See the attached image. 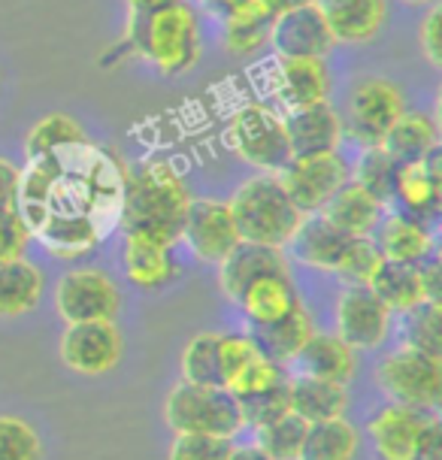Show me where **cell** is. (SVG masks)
I'll list each match as a JSON object with an SVG mask.
<instances>
[{
	"instance_id": "3957f363",
	"label": "cell",
	"mask_w": 442,
	"mask_h": 460,
	"mask_svg": "<svg viewBox=\"0 0 442 460\" xmlns=\"http://www.w3.org/2000/svg\"><path fill=\"white\" fill-rule=\"evenodd\" d=\"M128 55L152 64L164 76L188 73L200 61V22L198 13L179 0L164 10L130 15L125 34Z\"/></svg>"
},
{
	"instance_id": "6da1fadb",
	"label": "cell",
	"mask_w": 442,
	"mask_h": 460,
	"mask_svg": "<svg viewBox=\"0 0 442 460\" xmlns=\"http://www.w3.org/2000/svg\"><path fill=\"white\" fill-rule=\"evenodd\" d=\"M28 161L15 209L31 236L58 258L94 252L119 227L128 182L121 161L94 143L64 146Z\"/></svg>"
},
{
	"instance_id": "db71d44e",
	"label": "cell",
	"mask_w": 442,
	"mask_h": 460,
	"mask_svg": "<svg viewBox=\"0 0 442 460\" xmlns=\"http://www.w3.org/2000/svg\"><path fill=\"white\" fill-rule=\"evenodd\" d=\"M207 6H209V10H212V13H216V10H218V6H221V0H207Z\"/></svg>"
},
{
	"instance_id": "1f68e13d",
	"label": "cell",
	"mask_w": 442,
	"mask_h": 460,
	"mask_svg": "<svg viewBox=\"0 0 442 460\" xmlns=\"http://www.w3.org/2000/svg\"><path fill=\"white\" fill-rule=\"evenodd\" d=\"M370 291L388 306L391 315H406L409 309L428 303L415 264H391V261H385L370 282Z\"/></svg>"
},
{
	"instance_id": "30bf717a",
	"label": "cell",
	"mask_w": 442,
	"mask_h": 460,
	"mask_svg": "<svg viewBox=\"0 0 442 460\" xmlns=\"http://www.w3.org/2000/svg\"><path fill=\"white\" fill-rule=\"evenodd\" d=\"M276 176H279L285 194L291 197L300 216H313V212L324 209V203L349 179V167L337 152H324L306 155V158H291Z\"/></svg>"
},
{
	"instance_id": "e0dca14e",
	"label": "cell",
	"mask_w": 442,
	"mask_h": 460,
	"mask_svg": "<svg viewBox=\"0 0 442 460\" xmlns=\"http://www.w3.org/2000/svg\"><path fill=\"white\" fill-rule=\"evenodd\" d=\"M331 70L324 58H279L273 92L285 110H303L331 101Z\"/></svg>"
},
{
	"instance_id": "7bdbcfd3",
	"label": "cell",
	"mask_w": 442,
	"mask_h": 460,
	"mask_svg": "<svg viewBox=\"0 0 442 460\" xmlns=\"http://www.w3.org/2000/svg\"><path fill=\"white\" fill-rule=\"evenodd\" d=\"M261 355L255 340L249 333H218V376H221V388L234 379L236 373L252 364Z\"/></svg>"
},
{
	"instance_id": "52a82bcc",
	"label": "cell",
	"mask_w": 442,
	"mask_h": 460,
	"mask_svg": "<svg viewBox=\"0 0 442 460\" xmlns=\"http://www.w3.org/2000/svg\"><path fill=\"white\" fill-rule=\"evenodd\" d=\"M376 382L391 402L433 412L442 402V360L403 345L382 358Z\"/></svg>"
},
{
	"instance_id": "c3c4849f",
	"label": "cell",
	"mask_w": 442,
	"mask_h": 460,
	"mask_svg": "<svg viewBox=\"0 0 442 460\" xmlns=\"http://www.w3.org/2000/svg\"><path fill=\"white\" fill-rule=\"evenodd\" d=\"M409 460H442V424H439V418H433V421L424 427V433L419 437V446H415Z\"/></svg>"
},
{
	"instance_id": "681fc988",
	"label": "cell",
	"mask_w": 442,
	"mask_h": 460,
	"mask_svg": "<svg viewBox=\"0 0 442 460\" xmlns=\"http://www.w3.org/2000/svg\"><path fill=\"white\" fill-rule=\"evenodd\" d=\"M19 179H22V170L6 158H0V212L15 209V200H19Z\"/></svg>"
},
{
	"instance_id": "2e32d148",
	"label": "cell",
	"mask_w": 442,
	"mask_h": 460,
	"mask_svg": "<svg viewBox=\"0 0 442 460\" xmlns=\"http://www.w3.org/2000/svg\"><path fill=\"white\" fill-rule=\"evenodd\" d=\"M433 421L430 412L415 406H403V402H388L379 409L370 421H367V433L376 448L379 460H409L412 457L419 437L424 427Z\"/></svg>"
},
{
	"instance_id": "836d02e7",
	"label": "cell",
	"mask_w": 442,
	"mask_h": 460,
	"mask_svg": "<svg viewBox=\"0 0 442 460\" xmlns=\"http://www.w3.org/2000/svg\"><path fill=\"white\" fill-rule=\"evenodd\" d=\"M385 264L379 245L373 243V236H351L349 245L342 249L333 276L340 279L342 288H370V282Z\"/></svg>"
},
{
	"instance_id": "d590c367",
	"label": "cell",
	"mask_w": 442,
	"mask_h": 460,
	"mask_svg": "<svg viewBox=\"0 0 442 460\" xmlns=\"http://www.w3.org/2000/svg\"><path fill=\"white\" fill-rule=\"evenodd\" d=\"M306 421L294 412H285L282 418L270 421L255 430V446L264 451L270 460H297L303 437H306Z\"/></svg>"
},
{
	"instance_id": "8d00e7d4",
	"label": "cell",
	"mask_w": 442,
	"mask_h": 460,
	"mask_svg": "<svg viewBox=\"0 0 442 460\" xmlns=\"http://www.w3.org/2000/svg\"><path fill=\"white\" fill-rule=\"evenodd\" d=\"M179 373L188 385H221L218 376V333H198L182 349Z\"/></svg>"
},
{
	"instance_id": "f6af8a7d",
	"label": "cell",
	"mask_w": 442,
	"mask_h": 460,
	"mask_svg": "<svg viewBox=\"0 0 442 460\" xmlns=\"http://www.w3.org/2000/svg\"><path fill=\"white\" fill-rule=\"evenodd\" d=\"M31 240H34V236H31L28 225H24V218L19 216V209L0 212V264H10L15 258H24Z\"/></svg>"
},
{
	"instance_id": "5b68a950",
	"label": "cell",
	"mask_w": 442,
	"mask_h": 460,
	"mask_svg": "<svg viewBox=\"0 0 442 460\" xmlns=\"http://www.w3.org/2000/svg\"><path fill=\"white\" fill-rule=\"evenodd\" d=\"M164 421L173 433H207V437L234 439L243 430L240 402L221 385H188L179 382L164 402Z\"/></svg>"
},
{
	"instance_id": "277c9868",
	"label": "cell",
	"mask_w": 442,
	"mask_h": 460,
	"mask_svg": "<svg viewBox=\"0 0 442 460\" xmlns=\"http://www.w3.org/2000/svg\"><path fill=\"white\" fill-rule=\"evenodd\" d=\"M227 207H231L234 225L240 230V240L276 245V249H285V243L291 240L303 218L291 197L285 194L276 172L245 179L227 200Z\"/></svg>"
},
{
	"instance_id": "bcb514c9",
	"label": "cell",
	"mask_w": 442,
	"mask_h": 460,
	"mask_svg": "<svg viewBox=\"0 0 442 460\" xmlns=\"http://www.w3.org/2000/svg\"><path fill=\"white\" fill-rule=\"evenodd\" d=\"M419 46L433 67H439L442 64V10L437 4L428 6V13H424V19H421Z\"/></svg>"
},
{
	"instance_id": "f907efd6",
	"label": "cell",
	"mask_w": 442,
	"mask_h": 460,
	"mask_svg": "<svg viewBox=\"0 0 442 460\" xmlns=\"http://www.w3.org/2000/svg\"><path fill=\"white\" fill-rule=\"evenodd\" d=\"M170 4H179V0H128V13L130 15H146L155 10H164Z\"/></svg>"
},
{
	"instance_id": "d4e9b609",
	"label": "cell",
	"mask_w": 442,
	"mask_h": 460,
	"mask_svg": "<svg viewBox=\"0 0 442 460\" xmlns=\"http://www.w3.org/2000/svg\"><path fill=\"white\" fill-rule=\"evenodd\" d=\"M349 402V385L313 379V376H288V406L306 424L346 415Z\"/></svg>"
},
{
	"instance_id": "e575fe53",
	"label": "cell",
	"mask_w": 442,
	"mask_h": 460,
	"mask_svg": "<svg viewBox=\"0 0 442 460\" xmlns=\"http://www.w3.org/2000/svg\"><path fill=\"white\" fill-rule=\"evenodd\" d=\"M76 143H88L85 128H82L76 119H70V115L52 112L28 130L24 152H28V158H40V155L58 152L64 146H76Z\"/></svg>"
},
{
	"instance_id": "484cf974",
	"label": "cell",
	"mask_w": 442,
	"mask_h": 460,
	"mask_svg": "<svg viewBox=\"0 0 442 460\" xmlns=\"http://www.w3.org/2000/svg\"><path fill=\"white\" fill-rule=\"evenodd\" d=\"M313 333H315L313 315H309L303 303H297L288 315L276 318V322H270V324L252 327L249 336L255 340L261 355L285 367V364H291L294 355H297L303 345L309 342V336H313Z\"/></svg>"
},
{
	"instance_id": "7c38bea8",
	"label": "cell",
	"mask_w": 442,
	"mask_h": 460,
	"mask_svg": "<svg viewBox=\"0 0 442 460\" xmlns=\"http://www.w3.org/2000/svg\"><path fill=\"white\" fill-rule=\"evenodd\" d=\"M267 46L276 58H327L333 37L318 4H294L270 22Z\"/></svg>"
},
{
	"instance_id": "ba28073f",
	"label": "cell",
	"mask_w": 442,
	"mask_h": 460,
	"mask_svg": "<svg viewBox=\"0 0 442 460\" xmlns=\"http://www.w3.org/2000/svg\"><path fill=\"white\" fill-rule=\"evenodd\" d=\"M406 112V97L391 79L364 76L351 85L346 97V119H342V134H349L355 143L382 146L391 125Z\"/></svg>"
},
{
	"instance_id": "4fadbf2b",
	"label": "cell",
	"mask_w": 442,
	"mask_h": 460,
	"mask_svg": "<svg viewBox=\"0 0 442 460\" xmlns=\"http://www.w3.org/2000/svg\"><path fill=\"white\" fill-rule=\"evenodd\" d=\"M64 367L79 376H106L121 360V333L112 322H79L67 324L61 336Z\"/></svg>"
},
{
	"instance_id": "74e56055",
	"label": "cell",
	"mask_w": 442,
	"mask_h": 460,
	"mask_svg": "<svg viewBox=\"0 0 442 460\" xmlns=\"http://www.w3.org/2000/svg\"><path fill=\"white\" fill-rule=\"evenodd\" d=\"M403 345L424 355L442 358V309L439 303H421L403 315Z\"/></svg>"
},
{
	"instance_id": "ffe728a7",
	"label": "cell",
	"mask_w": 442,
	"mask_h": 460,
	"mask_svg": "<svg viewBox=\"0 0 442 460\" xmlns=\"http://www.w3.org/2000/svg\"><path fill=\"white\" fill-rule=\"evenodd\" d=\"M351 236L346 230H340L333 221H327L322 212H313V216H303L297 230L291 234V240L285 243V252L291 254L294 261L313 267V270H327L333 273L342 249L349 245Z\"/></svg>"
},
{
	"instance_id": "603a6c76",
	"label": "cell",
	"mask_w": 442,
	"mask_h": 460,
	"mask_svg": "<svg viewBox=\"0 0 442 460\" xmlns=\"http://www.w3.org/2000/svg\"><path fill=\"white\" fill-rule=\"evenodd\" d=\"M236 306L245 318H249L252 327L258 324H270L276 318L288 315V312L300 303L297 288L291 282V273H267L249 282L236 294Z\"/></svg>"
},
{
	"instance_id": "83f0119b",
	"label": "cell",
	"mask_w": 442,
	"mask_h": 460,
	"mask_svg": "<svg viewBox=\"0 0 442 460\" xmlns=\"http://www.w3.org/2000/svg\"><path fill=\"white\" fill-rule=\"evenodd\" d=\"M382 203L376 197L355 182V179H346L337 194L324 203L322 216L327 221H333L340 230H346L349 236H373L376 225L382 221Z\"/></svg>"
},
{
	"instance_id": "ac0fdd59",
	"label": "cell",
	"mask_w": 442,
	"mask_h": 460,
	"mask_svg": "<svg viewBox=\"0 0 442 460\" xmlns=\"http://www.w3.org/2000/svg\"><path fill=\"white\" fill-rule=\"evenodd\" d=\"M285 134H288L291 158L337 152L342 143V115L333 110L331 101L291 110L285 115Z\"/></svg>"
},
{
	"instance_id": "9c48e42d",
	"label": "cell",
	"mask_w": 442,
	"mask_h": 460,
	"mask_svg": "<svg viewBox=\"0 0 442 460\" xmlns=\"http://www.w3.org/2000/svg\"><path fill=\"white\" fill-rule=\"evenodd\" d=\"M119 288L103 270L79 267L70 270L55 285V309L67 324L79 322H112L119 312Z\"/></svg>"
},
{
	"instance_id": "8992f818",
	"label": "cell",
	"mask_w": 442,
	"mask_h": 460,
	"mask_svg": "<svg viewBox=\"0 0 442 460\" xmlns=\"http://www.w3.org/2000/svg\"><path fill=\"white\" fill-rule=\"evenodd\" d=\"M227 146L240 161L261 172H279L291 161L285 115L267 103H245L227 121Z\"/></svg>"
},
{
	"instance_id": "5bb4252c",
	"label": "cell",
	"mask_w": 442,
	"mask_h": 460,
	"mask_svg": "<svg viewBox=\"0 0 442 460\" xmlns=\"http://www.w3.org/2000/svg\"><path fill=\"white\" fill-rule=\"evenodd\" d=\"M391 312L370 288H346L337 300V336L355 351H370L388 340Z\"/></svg>"
},
{
	"instance_id": "ab89813d",
	"label": "cell",
	"mask_w": 442,
	"mask_h": 460,
	"mask_svg": "<svg viewBox=\"0 0 442 460\" xmlns=\"http://www.w3.org/2000/svg\"><path fill=\"white\" fill-rule=\"evenodd\" d=\"M43 446H40L37 430L24 418L0 415V460H40Z\"/></svg>"
},
{
	"instance_id": "7dc6e473",
	"label": "cell",
	"mask_w": 442,
	"mask_h": 460,
	"mask_svg": "<svg viewBox=\"0 0 442 460\" xmlns=\"http://www.w3.org/2000/svg\"><path fill=\"white\" fill-rule=\"evenodd\" d=\"M419 270V282H421V291H424V300L428 303H439L442 300V267H439V258L430 254L424 258L421 264H415Z\"/></svg>"
},
{
	"instance_id": "44dd1931",
	"label": "cell",
	"mask_w": 442,
	"mask_h": 460,
	"mask_svg": "<svg viewBox=\"0 0 442 460\" xmlns=\"http://www.w3.org/2000/svg\"><path fill=\"white\" fill-rule=\"evenodd\" d=\"M267 273H291L285 249L243 240L218 264V285H221V291H225V297L236 300V294H240L245 285L255 282L261 276H267Z\"/></svg>"
},
{
	"instance_id": "8fae6325",
	"label": "cell",
	"mask_w": 442,
	"mask_h": 460,
	"mask_svg": "<svg viewBox=\"0 0 442 460\" xmlns=\"http://www.w3.org/2000/svg\"><path fill=\"white\" fill-rule=\"evenodd\" d=\"M182 240L203 264H221L243 243L231 207L225 200H212V197H200V200L191 197L182 225Z\"/></svg>"
},
{
	"instance_id": "b9f144b4",
	"label": "cell",
	"mask_w": 442,
	"mask_h": 460,
	"mask_svg": "<svg viewBox=\"0 0 442 460\" xmlns=\"http://www.w3.org/2000/svg\"><path fill=\"white\" fill-rule=\"evenodd\" d=\"M234 442L227 437H207V433H176L167 460H227Z\"/></svg>"
},
{
	"instance_id": "d6986e66",
	"label": "cell",
	"mask_w": 442,
	"mask_h": 460,
	"mask_svg": "<svg viewBox=\"0 0 442 460\" xmlns=\"http://www.w3.org/2000/svg\"><path fill=\"white\" fill-rule=\"evenodd\" d=\"M333 43L361 46L382 34L388 19V0H315Z\"/></svg>"
},
{
	"instance_id": "f546056e",
	"label": "cell",
	"mask_w": 442,
	"mask_h": 460,
	"mask_svg": "<svg viewBox=\"0 0 442 460\" xmlns=\"http://www.w3.org/2000/svg\"><path fill=\"white\" fill-rule=\"evenodd\" d=\"M43 297V270L24 258L0 264V318H19Z\"/></svg>"
},
{
	"instance_id": "816d5d0a",
	"label": "cell",
	"mask_w": 442,
	"mask_h": 460,
	"mask_svg": "<svg viewBox=\"0 0 442 460\" xmlns=\"http://www.w3.org/2000/svg\"><path fill=\"white\" fill-rule=\"evenodd\" d=\"M227 460H270L258 446H234L231 457Z\"/></svg>"
},
{
	"instance_id": "f5cc1de1",
	"label": "cell",
	"mask_w": 442,
	"mask_h": 460,
	"mask_svg": "<svg viewBox=\"0 0 442 460\" xmlns=\"http://www.w3.org/2000/svg\"><path fill=\"white\" fill-rule=\"evenodd\" d=\"M406 6H433L437 0H403Z\"/></svg>"
},
{
	"instance_id": "4316f807",
	"label": "cell",
	"mask_w": 442,
	"mask_h": 460,
	"mask_svg": "<svg viewBox=\"0 0 442 460\" xmlns=\"http://www.w3.org/2000/svg\"><path fill=\"white\" fill-rule=\"evenodd\" d=\"M121 264H125L128 282L143 288V291L164 288L179 276L173 249L143 240V236H125V258H121Z\"/></svg>"
},
{
	"instance_id": "f35d334b",
	"label": "cell",
	"mask_w": 442,
	"mask_h": 460,
	"mask_svg": "<svg viewBox=\"0 0 442 460\" xmlns=\"http://www.w3.org/2000/svg\"><path fill=\"white\" fill-rule=\"evenodd\" d=\"M288 382V373H285L282 364L270 360L264 355H258L252 364H245L240 373L234 376L231 382L225 385V391L231 394L234 400H243V397H255V394H264V391H273L279 385Z\"/></svg>"
},
{
	"instance_id": "9a60e30c",
	"label": "cell",
	"mask_w": 442,
	"mask_h": 460,
	"mask_svg": "<svg viewBox=\"0 0 442 460\" xmlns=\"http://www.w3.org/2000/svg\"><path fill=\"white\" fill-rule=\"evenodd\" d=\"M400 212L415 221H433L442 209V149L437 146L419 164H400L394 200Z\"/></svg>"
},
{
	"instance_id": "4dcf8cb0",
	"label": "cell",
	"mask_w": 442,
	"mask_h": 460,
	"mask_svg": "<svg viewBox=\"0 0 442 460\" xmlns=\"http://www.w3.org/2000/svg\"><path fill=\"white\" fill-rule=\"evenodd\" d=\"M358 430L346 421V415L327 418L306 427L297 460H355Z\"/></svg>"
},
{
	"instance_id": "ee69618b",
	"label": "cell",
	"mask_w": 442,
	"mask_h": 460,
	"mask_svg": "<svg viewBox=\"0 0 442 460\" xmlns=\"http://www.w3.org/2000/svg\"><path fill=\"white\" fill-rule=\"evenodd\" d=\"M267 22L252 19H225V46L236 58H249L267 46Z\"/></svg>"
},
{
	"instance_id": "60d3db41",
	"label": "cell",
	"mask_w": 442,
	"mask_h": 460,
	"mask_svg": "<svg viewBox=\"0 0 442 460\" xmlns=\"http://www.w3.org/2000/svg\"><path fill=\"white\" fill-rule=\"evenodd\" d=\"M240 402V415H243V424H249L252 430L264 427L276 418H282L285 412H291L288 406V382L279 385L273 391H264V394H255V397H243L236 400Z\"/></svg>"
},
{
	"instance_id": "f1b7e54d",
	"label": "cell",
	"mask_w": 442,
	"mask_h": 460,
	"mask_svg": "<svg viewBox=\"0 0 442 460\" xmlns=\"http://www.w3.org/2000/svg\"><path fill=\"white\" fill-rule=\"evenodd\" d=\"M439 146V128L428 112H403L382 139V149L400 164H419Z\"/></svg>"
},
{
	"instance_id": "7402d4cb",
	"label": "cell",
	"mask_w": 442,
	"mask_h": 460,
	"mask_svg": "<svg viewBox=\"0 0 442 460\" xmlns=\"http://www.w3.org/2000/svg\"><path fill=\"white\" fill-rule=\"evenodd\" d=\"M294 376H313V379L342 382L349 385L355 379V349L346 345L337 333H313L309 342L291 360Z\"/></svg>"
},
{
	"instance_id": "7a4b0ae2",
	"label": "cell",
	"mask_w": 442,
	"mask_h": 460,
	"mask_svg": "<svg viewBox=\"0 0 442 460\" xmlns=\"http://www.w3.org/2000/svg\"><path fill=\"white\" fill-rule=\"evenodd\" d=\"M188 203L191 194L182 176L167 161H149L140 170L128 172L119 227L125 230V236H143L173 249L182 240Z\"/></svg>"
},
{
	"instance_id": "cb8c5ba5",
	"label": "cell",
	"mask_w": 442,
	"mask_h": 460,
	"mask_svg": "<svg viewBox=\"0 0 442 460\" xmlns=\"http://www.w3.org/2000/svg\"><path fill=\"white\" fill-rule=\"evenodd\" d=\"M373 234V243L379 245L382 258L391 261V264H421L424 258L433 254V234L428 225L403 216V212L382 218Z\"/></svg>"
},
{
	"instance_id": "d6a6232c",
	"label": "cell",
	"mask_w": 442,
	"mask_h": 460,
	"mask_svg": "<svg viewBox=\"0 0 442 460\" xmlns=\"http://www.w3.org/2000/svg\"><path fill=\"white\" fill-rule=\"evenodd\" d=\"M397 172H400V161L391 158L382 146H367L355 164V176H349V179H355V182L367 188L382 207H388V203L394 200Z\"/></svg>"
}]
</instances>
